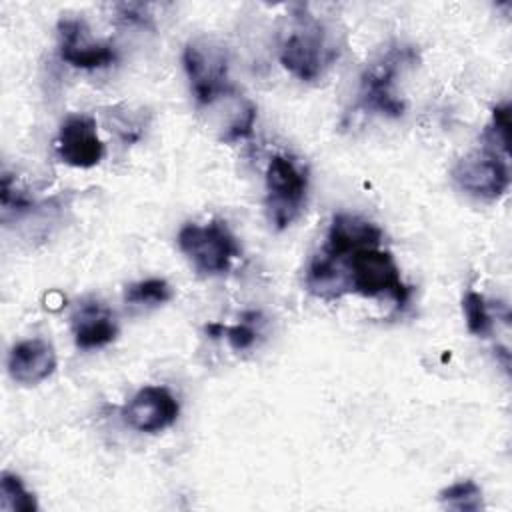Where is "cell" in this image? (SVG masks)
Returning <instances> with one entry per match:
<instances>
[{"mask_svg": "<svg viewBox=\"0 0 512 512\" xmlns=\"http://www.w3.org/2000/svg\"><path fill=\"white\" fill-rule=\"evenodd\" d=\"M344 40L336 26L310 12L308 4H294L288 30L278 48L280 64L298 80H318L342 54Z\"/></svg>", "mask_w": 512, "mask_h": 512, "instance_id": "cell-1", "label": "cell"}, {"mask_svg": "<svg viewBox=\"0 0 512 512\" xmlns=\"http://www.w3.org/2000/svg\"><path fill=\"white\" fill-rule=\"evenodd\" d=\"M420 60L416 46L404 42H392L380 50L362 70L356 108L364 114H380L398 118L404 114V100L396 92L398 76Z\"/></svg>", "mask_w": 512, "mask_h": 512, "instance_id": "cell-2", "label": "cell"}, {"mask_svg": "<svg viewBox=\"0 0 512 512\" xmlns=\"http://www.w3.org/2000/svg\"><path fill=\"white\" fill-rule=\"evenodd\" d=\"M182 66L192 96L200 108H214L218 102L238 94L228 74V52L210 38H194L182 50Z\"/></svg>", "mask_w": 512, "mask_h": 512, "instance_id": "cell-3", "label": "cell"}, {"mask_svg": "<svg viewBox=\"0 0 512 512\" xmlns=\"http://www.w3.org/2000/svg\"><path fill=\"white\" fill-rule=\"evenodd\" d=\"M176 242L200 276H218L228 272L232 262L242 254L238 238L222 218H212L206 224H184Z\"/></svg>", "mask_w": 512, "mask_h": 512, "instance_id": "cell-4", "label": "cell"}, {"mask_svg": "<svg viewBox=\"0 0 512 512\" xmlns=\"http://www.w3.org/2000/svg\"><path fill=\"white\" fill-rule=\"evenodd\" d=\"M264 178L268 218L276 230H284L300 216L306 204L308 170L292 156L274 154Z\"/></svg>", "mask_w": 512, "mask_h": 512, "instance_id": "cell-5", "label": "cell"}, {"mask_svg": "<svg viewBox=\"0 0 512 512\" xmlns=\"http://www.w3.org/2000/svg\"><path fill=\"white\" fill-rule=\"evenodd\" d=\"M454 184L478 200H498L510 186L508 158L480 146L462 156L450 172Z\"/></svg>", "mask_w": 512, "mask_h": 512, "instance_id": "cell-6", "label": "cell"}, {"mask_svg": "<svg viewBox=\"0 0 512 512\" xmlns=\"http://www.w3.org/2000/svg\"><path fill=\"white\" fill-rule=\"evenodd\" d=\"M58 54L60 58L80 70L108 68L118 60V52L112 44L94 42L88 24L82 18L62 16L56 26Z\"/></svg>", "mask_w": 512, "mask_h": 512, "instance_id": "cell-7", "label": "cell"}, {"mask_svg": "<svg viewBox=\"0 0 512 512\" xmlns=\"http://www.w3.org/2000/svg\"><path fill=\"white\" fill-rule=\"evenodd\" d=\"M54 150L60 162L72 168H92L100 164L106 154L96 120L88 114H72L60 124Z\"/></svg>", "mask_w": 512, "mask_h": 512, "instance_id": "cell-8", "label": "cell"}, {"mask_svg": "<svg viewBox=\"0 0 512 512\" xmlns=\"http://www.w3.org/2000/svg\"><path fill=\"white\" fill-rule=\"evenodd\" d=\"M180 414V404L164 386H142L122 408L124 422L144 434H158L170 428Z\"/></svg>", "mask_w": 512, "mask_h": 512, "instance_id": "cell-9", "label": "cell"}, {"mask_svg": "<svg viewBox=\"0 0 512 512\" xmlns=\"http://www.w3.org/2000/svg\"><path fill=\"white\" fill-rule=\"evenodd\" d=\"M58 366L54 346L44 338L16 342L8 352V374L22 386H36L50 378Z\"/></svg>", "mask_w": 512, "mask_h": 512, "instance_id": "cell-10", "label": "cell"}, {"mask_svg": "<svg viewBox=\"0 0 512 512\" xmlns=\"http://www.w3.org/2000/svg\"><path fill=\"white\" fill-rule=\"evenodd\" d=\"M380 244H382V230L374 222L356 214L338 212L332 216L326 242L318 252H322L332 260H338L358 248L380 246Z\"/></svg>", "mask_w": 512, "mask_h": 512, "instance_id": "cell-11", "label": "cell"}, {"mask_svg": "<svg viewBox=\"0 0 512 512\" xmlns=\"http://www.w3.org/2000/svg\"><path fill=\"white\" fill-rule=\"evenodd\" d=\"M74 344L82 350H96L112 344L118 336V324L114 314L98 302H90L78 308L72 316Z\"/></svg>", "mask_w": 512, "mask_h": 512, "instance_id": "cell-12", "label": "cell"}, {"mask_svg": "<svg viewBox=\"0 0 512 512\" xmlns=\"http://www.w3.org/2000/svg\"><path fill=\"white\" fill-rule=\"evenodd\" d=\"M438 502L448 508V510H456V512H478L484 508V500H482V490L480 486L466 478V480H458L446 488H442L438 492Z\"/></svg>", "mask_w": 512, "mask_h": 512, "instance_id": "cell-13", "label": "cell"}, {"mask_svg": "<svg viewBox=\"0 0 512 512\" xmlns=\"http://www.w3.org/2000/svg\"><path fill=\"white\" fill-rule=\"evenodd\" d=\"M0 510L2 512H36L38 502L24 486L22 478L12 472L0 474Z\"/></svg>", "mask_w": 512, "mask_h": 512, "instance_id": "cell-14", "label": "cell"}, {"mask_svg": "<svg viewBox=\"0 0 512 512\" xmlns=\"http://www.w3.org/2000/svg\"><path fill=\"white\" fill-rule=\"evenodd\" d=\"M172 298V286L164 278H146L126 286L124 300L132 306H158Z\"/></svg>", "mask_w": 512, "mask_h": 512, "instance_id": "cell-15", "label": "cell"}, {"mask_svg": "<svg viewBox=\"0 0 512 512\" xmlns=\"http://www.w3.org/2000/svg\"><path fill=\"white\" fill-rule=\"evenodd\" d=\"M462 312L470 334L486 338L492 332V314L488 310L486 298L480 292H466V296L462 298Z\"/></svg>", "mask_w": 512, "mask_h": 512, "instance_id": "cell-16", "label": "cell"}, {"mask_svg": "<svg viewBox=\"0 0 512 512\" xmlns=\"http://www.w3.org/2000/svg\"><path fill=\"white\" fill-rule=\"evenodd\" d=\"M32 198L18 190L12 184V178L8 172L2 174L0 178V218L4 224H8L12 218H20L22 214H26L32 208Z\"/></svg>", "mask_w": 512, "mask_h": 512, "instance_id": "cell-17", "label": "cell"}, {"mask_svg": "<svg viewBox=\"0 0 512 512\" xmlns=\"http://www.w3.org/2000/svg\"><path fill=\"white\" fill-rule=\"evenodd\" d=\"M510 136V106L508 104H498L492 110V120L484 130V144L486 148L502 154L508 158V138Z\"/></svg>", "mask_w": 512, "mask_h": 512, "instance_id": "cell-18", "label": "cell"}, {"mask_svg": "<svg viewBox=\"0 0 512 512\" xmlns=\"http://www.w3.org/2000/svg\"><path fill=\"white\" fill-rule=\"evenodd\" d=\"M222 336H226L232 350L240 352V350H248V348L254 346L258 332L254 330V326L248 320H244V322L234 324V326H224Z\"/></svg>", "mask_w": 512, "mask_h": 512, "instance_id": "cell-19", "label": "cell"}, {"mask_svg": "<svg viewBox=\"0 0 512 512\" xmlns=\"http://www.w3.org/2000/svg\"><path fill=\"white\" fill-rule=\"evenodd\" d=\"M148 4H136V2H124L116 6L118 12V20L126 22V24H140L146 26L150 22V14H148Z\"/></svg>", "mask_w": 512, "mask_h": 512, "instance_id": "cell-20", "label": "cell"}]
</instances>
